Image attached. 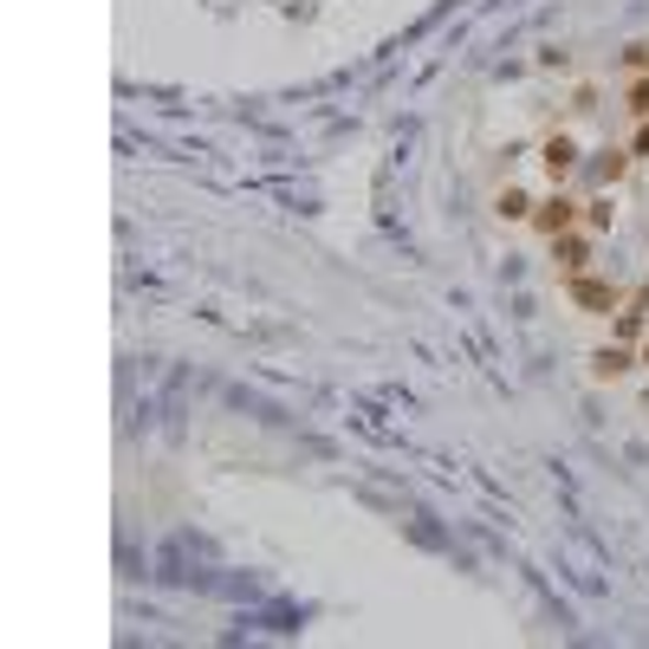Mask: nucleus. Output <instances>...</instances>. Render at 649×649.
<instances>
[{"label":"nucleus","instance_id":"obj_1","mask_svg":"<svg viewBox=\"0 0 649 649\" xmlns=\"http://www.w3.org/2000/svg\"><path fill=\"white\" fill-rule=\"evenodd\" d=\"M566 299H572L584 318H611V312H624L630 292L617 287V280H597V273H572V280H566Z\"/></svg>","mask_w":649,"mask_h":649},{"label":"nucleus","instance_id":"obj_2","mask_svg":"<svg viewBox=\"0 0 649 649\" xmlns=\"http://www.w3.org/2000/svg\"><path fill=\"white\" fill-rule=\"evenodd\" d=\"M539 240H552V234H566V227H584V202L566 195V189H552V195H539L533 202V221H526Z\"/></svg>","mask_w":649,"mask_h":649},{"label":"nucleus","instance_id":"obj_3","mask_svg":"<svg viewBox=\"0 0 649 649\" xmlns=\"http://www.w3.org/2000/svg\"><path fill=\"white\" fill-rule=\"evenodd\" d=\"M546 247H552V267H559V273L572 280V273H591V254H597V234H591V227H566V234H552Z\"/></svg>","mask_w":649,"mask_h":649},{"label":"nucleus","instance_id":"obj_4","mask_svg":"<svg viewBox=\"0 0 649 649\" xmlns=\"http://www.w3.org/2000/svg\"><path fill=\"white\" fill-rule=\"evenodd\" d=\"M578 163H584V156H578V137H572V131H552V137L539 144V169H546V182H552V189H566V182H572Z\"/></svg>","mask_w":649,"mask_h":649},{"label":"nucleus","instance_id":"obj_5","mask_svg":"<svg viewBox=\"0 0 649 649\" xmlns=\"http://www.w3.org/2000/svg\"><path fill=\"white\" fill-rule=\"evenodd\" d=\"M630 163H637V156H630V144L624 149H591V163H584V169H591V182H604V189H611V182H624V176H630Z\"/></svg>","mask_w":649,"mask_h":649},{"label":"nucleus","instance_id":"obj_6","mask_svg":"<svg viewBox=\"0 0 649 649\" xmlns=\"http://www.w3.org/2000/svg\"><path fill=\"white\" fill-rule=\"evenodd\" d=\"M630 363H637L630 345H597L591 351V377H630Z\"/></svg>","mask_w":649,"mask_h":649},{"label":"nucleus","instance_id":"obj_7","mask_svg":"<svg viewBox=\"0 0 649 649\" xmlns=\"http://www.w3.org/2000/svg\"><path fill=\"white\" fill-rule=\"evenodd\" d=\"M494 215L501 221H533V195H526V189H501V195H494Z\"/></svg>","mask_w":649,"mask_h":649},{"label":"nucleus","instance_id":"obj_8","mask_svg":"<svg viewBox=\"0 0 649 649\" xmlns=\"http://www.w3.org/2000/svg\"><path fill=\"white\" fill-rule=\"evenodd\" d=\"M611 221H617V195H591L584 202V227L591 234H611Z\"/></svg>","mask_w":649,"mask_h":649},{"label":"nucleus","instance_id":"obj_9","mask_svg":"<svg viewBox=\"0 0 649 649\" xmlns=\"http://www.w3.org/2000/svg\"><path fill=\"white\" fill-rule=\"evenodd\" d=\"M624 111L644 124L649 118V72H630V85H624Z\"/></svg>","mask_w":649,"mask_h":649},{"label":"nucleus","instance_id":"obj_10","mask_svg":"<svg viewBox=\"0 0 649 649\" xmlns=\"http://www.w3.org/2000/svg\"><path fill=\"white\" fill-rule=\"evenodd\" d=\"M630 156H637V163H649V118L637 124V137H630Z\"/></svg>","mask_w":649,"mask_h":649},{"label":"nucleus","instance_id":"obj_11","mask_svg":"<svg viewBox=\"0 0 649 649\" xmlns=\"http://www.w3.org/2000/svg\"><path fill=\"white\" fill-rule=\"evenodd\" d=\"M624 66H630V72H649V46H630V53H624Z\"/></svg>","mask_w":649,"mask_h":649},{"label":"nucleus","instance_id":"obj_12","mask_svg":"<svg viewBox=\"0 0 649 649\" xmlns=\"http://www.w3.org/2000/svg\"><path fill=\"white\" fill-rule=\"evenodd\" d=\"M630 305H637V312H649V280H644L637 292H630Z\"/></svg>","mask_w":649,"mask_h":649},{"label":"nucleus","instance_id":"obj_13","mask_svg":"<svg viewBox=\"0 0 649 649\" xmlns=\"http://www.w3.org/2000/svg\"><path fill=\"white\" fill-rule=\"evenodd\" d=\"M637 363H649V338H644V345H637Z\"/></svg>","mask_w":649,"mask_h":649}]
</instances>
